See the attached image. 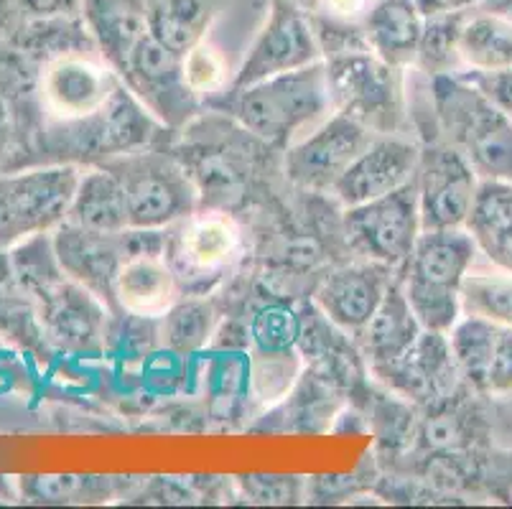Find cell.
<instances>
[{
    "mask_svg": "<svg viewBox=\"0 0 512 509\" xmlns=\"http://www.w3.org/2000/svg\"><path fill=\"white\" fill-rule=\"evenodd\" d=\"M477 240L467 227L421 230L406 270L408 303L426 331L449 334L462 319V280L477 258Z\"/></svg>",
    "mask_w": 512,
    "mask_h": 509,
    "instance_id": "cell-1",
    "label": "cell"
},
{
    "mask_svg": "<svg viewBox=\"0 0 512 509\" xmlns=\"http://www.w3.org/2000/svg\"><path fill=\"white\" fill-rule=\"evenodd\" d=\"M434 107L449 143L479 179L512 181V115L456 74H436Z\"/></svg>",
    "mask_w": 512,
    "mask_h": 509,
    "instance_id": "cell-2",
    "label": "cell"
},
{
    "mask_svg": "<svg viewBox=\"0 0 512 509\" xmlns=\"http://www.w3.org/2000/svg\"><path fill=\"white\" fill-rule=\"evenodd\" d=\"M227 105L250 133L276 146H286L301 130L316 125L334 110L324 59L230 92Z\"/></svg>",
    "mask_w": 512,
    "mask_h": 509,
    "instance_id": "cell-3",
    "label": "cell"
},
{
    "mask_svg": "<svg viewBox=\"0 0 512 509\" xmlns=\"http://www.w3.org/2000/svg\"><path fill=\"white\" fill-rule=\"evenodd\" d=\"M332 107L372 133H390L403 120V77L370 46L324 56Z\"/></svg>",
    "mask_w": 512,
    "mask_h": 509,
    "instance_id": "cell-4",
    "label": "cell"
},
{
    "mask_svg": "<svg viewBox=\"0 0 512 509\" xmlns=\"http://www.w3.org/2000/svg\"><path fill=\"white\" fill-rule=\"evenodd\" d=\"M107 168L120 179L128 202L130 230H158L189 217L194 189L186 174L158 153H120Z\"/></svg>",
    "mask_w": 512,
    "mask_h": 509,
    "instance_id": "cell-5",
    "label": "cell"
},
{
    "mask_svg": "<svg viewBox=\"0 0 512 509\" xmlns=\"http://www.w3.org/2000/svg\"><path fill=\"white\" fill-rule=\"evenodd\" d=\"M74 166H51L0 181V242L41 235L67 219L77 194Z\"/></svg>",
    "mask_w": 512,
    "mask_h": 509,
    "instance_id": "cell-6",
    "label": "cell"
},
{
    "mask_svg": "<svg viewBox=\"0 0 512 509\" xmlns=\"http://www.w3.org/2000/svg\"><path fill=\"white\" fill-rule=\"evenodd\" d=\"M344 230L349 245L367 260L395 268L408 263L413 245L421 235V209H418V181L385 194L372 202L347 207Z\"/></svg>",
    "mask_w": 512,
    "mask_h": 509,
    "instance_id": "cell-7",
    "label": "cell"
},
{
    "mask_svg": "<svg viewBox=\"0 0 512 509\" xmlns=\"http://www.w3.org/2000/svg\"><path fill=\"white\" fill-rule=\"evenodd\" d=\"M136 100L164 125L184 123L197 107V92L184 74V56L166 49L156 36L143 34L115 69Z\"/></svg>",
    "mask_w": 512,
    "mask_h": 509,
    "instance_id": "cell-8",
    "label": "cell"
},
{
    "mask_svg": "<svg viewBox=\"0 0 512 509\" xmlns=\"http://www.w3.org/2000/svg\"><path fill=\"white\" fill-rule=\"evenodd\" d=\"M324 59L314 23L306 11L293 6L291 0H273L268 21L255 36L242 67L237 69L230 92L245 90L250 84L278 74L296 72Z\"/></svg>",
    "mask_w": 512,
    "mask_h": 509,
    "instance_id": "cell-9",
    "label": "cell"
},
{
    "mask_svg": "<svg viewBox=\"0 0 512 509\" xmlns=\"http://www.w3.org/2000/svg\"><path fill=\"white\" fill-rule=\"evenodd\" d=\"M123 87L107 62H97L82 51L49 59L39 74L41 107L62 125H82L97 118Z\"/></svg>",
    "mask_w": 512,
    "mask_h": 509,
    "instance_id": "cell-10",
    "label": "cell"
},
{
    "mask_svg": "<svg viewBox=\"0 0 512 509\" xmlns=\"http://www.w3.org/2000/svg\"><path fill=\"white\" fill-rule=\"evenodd\" d=\"M416 181L421 230H451L467 224L479 176L459 148L446 143L421 151Z\"/></svg>",
    "mask_w": 512,
    "mask_h": 509,
    "instance_id": "cell-11",
    "label": "cell"
},
{
    "mask_svg": "<svg viewBox=\"0 0 512 509\" xmlns=\"http://www.w3.org/2000/svg\"><path fill=\"white\" fill-rule=\"evenodd\" d=\"M375 138L377 133H372L360 120L334 110L332 118L321 120V125L309 138L288 148V176L304 189L332 191L344 171Z\"/></svg>",
    "mask_w": 512,
    "mask_h": 509,
    "instance_id": "cell-12",
    "label": "cell"
},
{
    "mask_svg": "<svg viewBox=\"0 0 512 509\" xmlns=\"http://www.w3.org/2000/svg\"><path fill=\"white\" fill-rule=\"evenodd\" d=\"M240 252V232L220 214H189L166 240L164 258L179 283L204 286L220 278Z\"/></svg>",
    "mask_w": 512,
    "mask_h": 509,
    "instance_id": "cell-13",
    "label": "cell"
},
{
    "mask_svg": "<svg viewBox=\"0 0 512 509\" xmlns=\"http://www.w3.org/2000/svg\"><path fill=\"white\" fill-rule=\"evenodd\" d=\"M418 163L421 151L411 140L377 135L344 171L332 191L344 207H357L411 184L418 174Z\"/></svg>",
    "mask_w": 512,
    "mask_h": 509,
    "instance_id": "cell-14",
    "label": "cell"
},
{
    "mask_svg": "<svg viewBox=\"0 0 512 509\" xmlns=\"http://www.w3.org/2000/svg\"><path fill=\"white\" fill-rule=\"evenodd\" d=\"M54 250L64 275L95 293L102 301H115L113 283L120 263L130 252L128 230L118 235L90 232L62 222L54 232Z\"/></svg>",
    "mask_w": 512,
    "mask_h": 509,
    "instance_id": "cell-15",
    "label": "cell"
},
{
    "mask_svg": "<svg viewBox=\"0 0 512 509\" xmlns=\"http://www.w3.org/2000/svg\"><path fill=\"white\" fill-rule=\"evenodd\" d=\"M36 298L41 301V319L51 342L69 352H97L102 347L107 316L102 298L72 278L51 283Z\"/></svg>",
    "mask_w": 512,
    "mask_h": 509,
    "instance_id": "cell-16",
    "label": "cell"
},
{
    "mask_svg": "<svg viewBox=\"0 0 512 509\" xmlns=\"http://www.w3.org/2000/svg\"><path fill=\"white\" fill-rule=\"evenodd\" d=\"M390 283H393L390 265L375 263V260L347 265L324 278L316 291V303L321 314L339 329L360 334L383 301Z\"/></svg>",
    "mask_w": 512,
    "mask_h": 509,
    "instance_id": "cell-17",
    "label": "cell"
},
{
    "mask_svg": "<svg viewBox=\"0 0 512 509\" xmlns=\"http://www.w3.org/2000/svg\"><path fill=\"white\" fill-rule=\"evenodd\" d=\"M176 286L179 280L166 263L164 250L130 247L115 275L113 298L128 314L164 316L176 303Z\"/></svg>",
    "mask_w": 512,
    "mask_h": 509,
    "instance_id": "cell-18",
    "label": "cell"
},
{
    "mask_svg": "<svg viewBox=\"0 0 512 509\" xmlns=\"http://www.w3.org/2000/svg\"><path fill=\"white\" fill-rule=\"evenodd\" d=\"M423 13L416 0H372L362 18L367 44L393 67L416 62L423 36Z\"/></svg>",
    "mask_w": 512,
    "mask_h": 509,
    "instance_id": "cell-19",
    "label": "cell"
},
{
    "mask_svg": "<svg viewBox=\"0 0 512 509\" xmlns=\"http://www.w3.org/2000/svg\"><path fill=\"white\" fill-rule=\"evenodd\" d=\"M421 331L423 326L418 324L416 314H413L406 291L393 280L372 319L360 331V336L365 354L377 370V367H385V364L403 357L418 342Z\"/></svg>",
    "mask_w": 512,
    "mask_h": 509,
    "instance_id": "cell-20",
    "label": "cell"
},
{
    "mask_svg": "<svg viewBox=\"0 0 512 509\" xmlns=\"http://www.w3.org/2000/svg\"><path fill=\"white\" fill-rule=\"evenodd\" d=\"M64 222L90 232H105V235L130 230L128 202H125V191L118 176L110 168L79 176L77 194Z\"/></svg>",
    "mask_w": 512,
    "mask_h": 509,
    "instance_id": "cell-21",
    "label": "cell"
},
{
    "mask_svg": "<svg viewBox=\"0 0 512 509\" xmlns=\"http://www.w3.org/2000/svg\"><path fill=\"white\" fill-rule=\"evenodd\" d=\"M148 28L166 49L189 54L217 16V0H148Z\"/></svg>",
    "mask_w": 512,
    "mask_h": 509,
    "instance_id": "cell-22",
    "label": "cell"
},
{
    "mask_svg": "<svg viewBox=\"0 0 512 509\" xmlns=\"http://www.w3.org/2000/svg\"><path fill=\"white\" fill-rule=\"evenodd\" d=\"M459 59L467 69H512V18L495 11H469L459 36Z\"/></svg>",
    "mask_w": 512,
    "mask_h": 509,
    "instance_id": "cell-23",
    "label": "cell"
},
{
    "mask_svg": "<svg viewBox=\"0 0 512 509\" xmlns=\"http://www.w3.org/2000/svg\"><path fill=\"white\" fill-rule=\"evenodd\" d=\"M500 331L502 326L492 324V321L479 319V316H464L446 334L456 370L472 390L484 392V380H487Z\"/></svg>",
    "mask_w": 512,
    "mask_h": 509,
    "instance_id": "cell-24",
    "label": "cell"
},
{
    "mask_svg": "<svg viewBox=\"0 0 512 509\" xmlns=\"http://www.w3.org/2000/svg\"><path fill=\"white\" fill-rule=\"evenodd\" d=\"M462 314L479 316L502 329H512V273H472L469 270L462 280Z\"/></svg>",
    "mask_w": 512,
    "mask_h": 509,
    "instance_id": "cell-25",
    "label": "cell"
},
{
    "mask_svg": "<svg viewBox=\"0 0 512 509\" xmlns=\"http://www.w3.org/2000/svg\"><path fill=\"white\" fill-rule=\"evenodd\" d=\"M467 13H441L428 16L423 23L421 46H418L416 64L428 74H454L459 59V36Z\"/></svg>",
    "mask_w": 512,
    "mask_h": 509,
    "instance_id": "cell-26",
    "label": "cell"
},
{
    "mask_svg": "<svg viewBox=\"0 0 512 509\" xmlns=\"http://www.w3.org/2000/svg\"><path fill=\"white\" fill-rule=\"evenodd\" d=\"M161 334L174 352H197L212 334V308L204 301L174 303L164 314Z\"/></svg>",
    "mask_w": 512,
    "mask_h": 509,
    "instance_id": "cell-27",
    "label": "cell"
},
{
    "mask_svg": "<svg viewBox=\"0 0 512 509\" xmlns=\"http://www.w3.org/2000/svg\"><path fill=\"white\" fill-rule=\"evenodd\" d=\"M299 336V321L283 306H265L253 321V339L260 354L291 352Z\"/></svg>",
    "mask_w": 512,
    "mask_h": 509,
    "instance_id": "cell-28",
    "label": "cell"
},
{
    "mask_svg": "<svg viewBox=\"0 0 512 509\" xmlns=\"http://www.w3.org/2000/svg\"><path fill=\"white\" fill-rule=\"evenodd\" d=\"M184 74L189 87L197 95H204V92L217 90L222 84V79H225V62H222L220 54L212 46L202 41L189 54H184Z\"/></svg>",
    "mask_w": 512,
    "mask_h": 509,
    "instance_id": "cell-29",
    "label": "cell"
},
{
    "mask_svg": "<svg viewBox=\"0 0 512 509\" xmlns=\"http://www.w3.org/2000/svg\"><path fill=\"white\" fill-rule=\"evenodd\" d=\"M484 395H492V398L512 395V329L500 331L487 380H484Z\"/></svg>",
    "mask_w": 512,
    "mask_h": 509,
    "instance_id": "cell-30",
    "label": "cell"
},
{
    "mask_svg": "<svg viewBox=\"0 0 512 509\" xmlns=\"http://www.w3.org/2000/svg\"><path fill=\"white\" fill-rule=\"evenodd\" d=\"M464 82L474 84L487 100L495 102L500 110L512 115V69H500V72H482V69H462L454 72Z\"/></svg>",
    "mask_w": 512,
    "mask_h": 509,
    "instance_id": "cell-31",
    "label": "cell"
},
{
    "mask_svg": "<svg viewBox=\"0 0 512 509\" xmlns=\"http://www.w3.org/2000/svg\"><path fill=\"white\" fill-rule=\"evenodd\" d=\"M242 487L255 502L286 504L299 497V482L293 476H245Z\"/></svg>",
    "mask_w": 512,
    "mask_h": 509,
    "instance_id": "cell-32",
    "label": "cell"
},
{
    "mask_svg": "<svg viewBox=\"0 0 512 509\" xmlns=\"http://www.w3.org/2000/svg\"><path fill=\"white\" fill-rule=\"evenodd\" d=\"M18 21H44V18L82 16L85 0H8Z\"/></svg>",
    "mask_w": 512,
    "mask_h": 509,
    "instance_id": "cell-33",
    "label": "cell"
},
{
    "mask_svg": "<svg viewBox=\"0 0 512 509\" xmlns=\"http://www.w3.org/2000/svg\"><path fill=\"white\" fill-rule=\"evenodd\" d=\"M423 18L441 16V13H469V11H495L512 13V0H416Z\"/></svg>",
    "mask_w": 512,
    "mask_h": 509,
    "instance_id": "cell-34",
    "label": "cell"
},
{
    "mask_svg": "<svg viewBox=\"0 0 512 509\" xmlns=\"http://www.w3.org/2000/svg\"><path fill=\"white\" fill-rule=\"evenodd\" d=\"M482 252L497 265V268L510 270L512 273V232H507L505 237H500L497 242L487 245Z\"/></svg>",
    "mask_w": 512,
    "mask_h": 509,
    "instance_id": "cell-35",
    "label": "cell"
},
{
    "mask_svg": "<svg viewBox=\"0 0 512 509\" xmlns=\"http://www.w3.org/2000/svg\"><path fill=\"white\" fill-rule=\"evenodd\" d=\"M16 26H18L16 11H13L8 0H0V44H3L13 31H16Z\"/></svg>",
    "mask_w": 512,
    "mask_h": 509,
    "instance_id": "cell-36",
    "label": "cell"
},
{
    "mask_svg": "<svg viewBox=\"0 0 512 509\" xmlns=\"http://www.w3.org/2000/svg\"><path fill=\"white\" fill-rule=\"evenodd\" d=\"M291 3L293 6H299L301 11L309 13V16H316V13L324 8V3H327V0H291Z\"/></svg>",
    "mask_w": 512,
    "mask_h": 509,
    "instance_id": "cell-37",
    "label": "cell"
},
{
    "mask_svg": "<svg viewBox=\"0 0 512 509\" xmlns=\"http://www.w3.org/2000/svg\"><path fill=\"white\" fill-rule=\"evenodd\" d=\"M6 123V102H3V95H0V128Z\"/></svg>",
    "mask_w": 512,
    "mask_h": 509,
    "instance_id": "cell-38",
    "label": "cell"
}]
</instances>
